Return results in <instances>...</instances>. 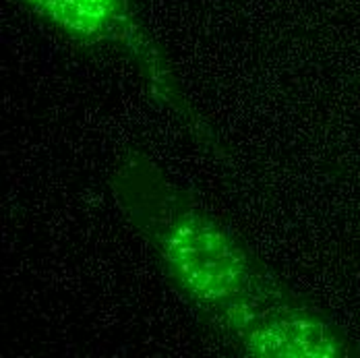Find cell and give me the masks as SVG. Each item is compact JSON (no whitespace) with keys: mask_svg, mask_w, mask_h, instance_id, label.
<instances>
[{"mask_svg":"<svg viewBox=\"0 0 360 358\" xmlns=\"http://www.w3.org/2000/svg\"><path fill=\"white\" fill-rule=\"evenodd\" d=\"M41 23L79 46L108 50L124 58L149 100L172 114L182 131L201 149L226 158L216 129L182 89L172 65L145 30L133 0H19Z\"/></svg>","mask_w":360,"mask_h":358,"instance_id":"7a4b0ae2","label":"cell"},{"mask_svg":"<svg viewBox=\"0 0 360 358\" xmlns=\"http://www.w3.org/2000/svg\"><path fill=\"white\" fill-rule=\"evenodd\" d=\"M217 338L249 358H348L356 346L331 317L294 288L217 327Z\"/></svg>","mask_w":360,"mask_h":358,"instance_id":"3957f363","label":"cell"},{"mask_svg":"<svg viewBox=\"0 0 360 358\" xmlns=\"http://www.w3.org/2000/svg\"><path fill=\"white\" fill-rule=\"evenodd\" d=\"M114 205L212 331L288 284L147 151L124 149L108 172Z\"/></svg>","mask_w":360,"mask_h":358,"instance_id":"6da1fadb","label":"cell"}]
</instances>
